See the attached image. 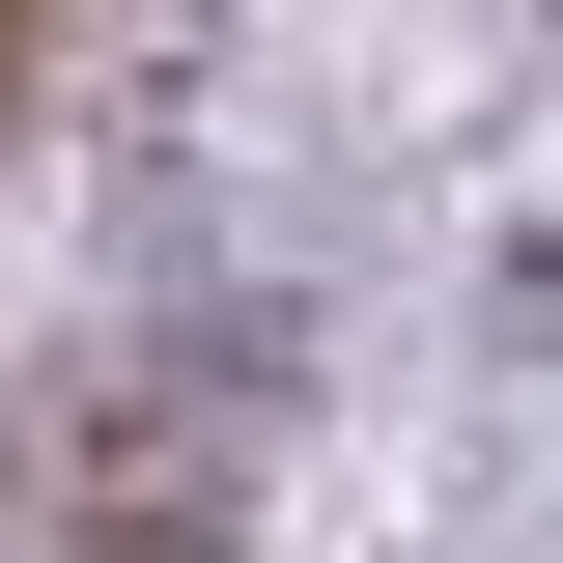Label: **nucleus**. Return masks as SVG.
I'll return each mask as SVG.
<instances>
[{"label": "nucleus", "instance_id": "f257e3e1", "mask_svg": "<svg viewBox=\"0 0 563 563\" xmlns=\"http://www.w3.org/2000/svg\"><path fill=\"white\" fill-rule=\"evenodd\" d=\"M225 479H254V422H225V395L85 366V395H57V507H29V563H225Z\"/></svg>", "mask_w": 563, "mask_h": 563}, {"label": "nucleus", "instance_id": "f03ea898", "mask_svg": "<svg viewBox=\"0 0 563 563\" xmlns=\"http://www.w3.org/2000/svg\"><path fill=\"white\" fill-rule=\"evenodd\" d=\"M29 85H57V0H0V141H29Z\"/></svg>", "mask_w": 563, "mask_h": 563}]
</instances>
